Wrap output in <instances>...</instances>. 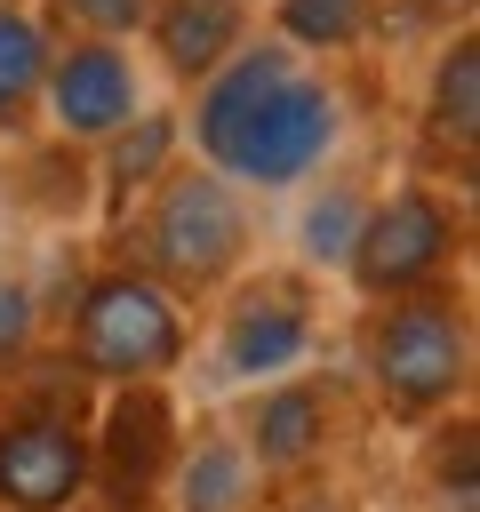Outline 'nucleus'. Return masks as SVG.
Instances as JSON below:
<instances>
[{"label":"nucleus","mask_w":480,"mask_h":512,"mask_svg":"<svg viewBox=\"0 0 480 512\" xmlns=\"http://www.w3.org/2000/svg\"><path fill=\"white\" fill-rule=\"evenodd\" d=\"M176 112H184V152L216 168L224 184H240L248 200L312 184L352 128L336 72L296 56L272 32H248Z\"/></svg>","instance_id":"f257e3e1"},{"label":"nucleus","mask_w":480,"mask_h":512,"mask_svg":"<svg viewBox=\"0 0 480 512\" xmlns=\"http://www.w3.org/2000/svg\"><path fill=\"white\" fill-rule=\"evenodd\" d=\"M120 232H128V264L160 280L184 312L224 296L256 264V200L224 184L216 168H200L192 152L120 216Z\"/></svg>","instance_id":"f03ea898"},{"label":"nucleus","mask_w":480,"mask_h":512,"mask_svg":"<svg viewBox=\"0 0 480 512\" xmlns=\"http://www.w3.org/2000/svg\"><path fill=\"white\" fill-rule=\"evenodd\" d=\"M360 360H368V392L392 424H432V416L464 408V392H472V296L456 280H440V288L368 304Z\"/></svg>","instance_id":"7ed1b4c3"},{"label":"nucleus","mask_w":480,"mask_h":512,"mask_svg":"<svg viewBox=\"0 0 480 512\" xmlns=\"http://www.w3.org/2000/svg\"><path fill=\"white\" fill-rule=\"evenodd\" d=\"M192 352V320L184 304L144 280L136 264H104L80 280L72 312H64V368L88 384H168Z\"/></svg>","instance_id":"20e7f679"},{"label":"nucleus","mask_w":480,"mask_h":512,"mask_svg":"<svg viewBox=\"0 0 480 512\" xmlns=\"http://www.w3.org/2000/svg\"><path fill=\"white\" fill-rule=\"evenodd\" d=\"M464 248H472L464 200L440 176H400L392 192H376L360 208V232H352V248H344L336 272L360 288V304H392V296L456 280Z\"/></svg>","instance_id":"39448f33"},{"label":"nucleus","mask_w":480,"mask_h":512,"mask_svg":"<svg viewBox=\"0 0 480 512\" xmlns=\"http://www.w3.org/2000/svg\"><path fill=\"white\" fill-rule=\"evenodd\" d=\"M320 344V288L296 264H264L240 272L224 288V320H216V368L232 384H272L296 376Z\"/></svg>","instance_id":"423d86ee"},{"label":"nucleus","mask_w":480,"mask_h":512,"mask_svg":"<svg viewBox=\"0 0 480 512\" xmlns=\"http://www.w3.org/2000/svg\"><path fill=\"white\" fill-rule=\"evenodd\" d=\"M184 416L168 384H112L104 416L88 424V488L104 496V512H152L176 464Z\"/></svg>","instance_id":"0eeeda50"},{"label":"nucleus","mask_w":480,"mask_h":512,"mask_svg":"<svg viewBox=\"0 0 480 512\" xmlns=\"http://www.w3.org/2000/svg\"><path fill=\"white\" fill-rule=\"evenodd\" d=\"M144 112V64L128 40H80L64 32L48 48V72H40V120L56 144H80L96 152L112 128H128Z\"/></svg>","instance_id":"6e6552de"},{"label":"nucleus","mask_w":480,"mask_h":512,"mask_svg":"<svg viewBox=\"0 0 480 512\" xmlns=\"http://www.w3.org/2000/svg\"><path fill=\"white\" fill-rule=\"evenodd\" d=\"M88 496L80 400H24L0 416V512H72Z\"/></svg>","instance_id":"1a4fd4ad"},{"label":"nucleus","mask_w":480,"mask_h":512,"mask_svg":"<svg viewBox=\"0 0 480 512\" xmlns=\"http://www.w3.org/2000/svg\"><path fill=\"white\" fill-rule=\"evenodd\" d=\"M336 424H344L336 384L312 376V368H296V376L248 384V400H240V432H232V440L248 448V464H256L264 480H304V472L328 464Z\"/></svg>","instance_id":"9d476101"},{"label":"nucleus","mask_w":480,"mask_h":512,"mask_svg":"<svg viewBox=\"0 0 480 512\" xmlns=\"http://www.w3.org/2000/svg\"><path fill=\"white\" fill-rule=\"evenodd\" d=\"M256 32V0H152V16H144V48H152V64L168 72V88H200L240 40Z\"/></svg>","instance_id":"9b49d317"},{"label":"nucleus","mask_w":480,"mask_h":512,"mask_svg":"<svg viewBox=\"0 0 480 512\" xmlns=\"http://www.w3.org/2000/svg\"><path fill=\"white\" fill-rule=\"evenodd\" d=\"M416 136H424L432 160H448L456 176H472V152H480V32H472V16L440 40V56L424 72Z\"/></svg>","instance_id":"f8f14e48"},{"label":"nucleus","mask_w":480,"mask_h":512,"mask_svg":"<svg viewBox=\"0 0 480 512\" xmlns=\"http://www.w3.org/2000/svg\"><path fill=\"white\" fill-rule=\"evenodd\" d=\"M256 488H264V472L248 464V448L224 424H200V432L176 440L160 504L168 512H256Z\"/></svg>","instance_id":"ddd939ff"},{"label":"nucleus","mask_w":480,"mask_h":512,"mask_svg":"<svg viewBox=\"0 0 480 512\" xmlns=\"http://www.w3.org/2000/svg\"><path fill=\"white\" fill-rule=\"evenodd\" d=\"M176 160H184V112H176V104H144L128 128H112V136L96 144V184H104L112 224H120Z\"/></svg>","instance_id":"4468645a"},{"label":"nucleus","mask_w":480,"mask_h":512,"mask_svg":"<svg viewBox=\"0 0 480 512\" xmlns=\"http://www.w3.org/2000/svg\"><path fill=\"white\" fill-rule=\"evenodd\" d=\"M384 0H264V32L288 40L296 56H352L368 32H376Z\"/></svg>","instance_id":"2eb2a0df"},{"label":"nucleus","mask_w":480,"mask_h":512,"mask_svg":"<svg viewBox=\"0 0 480 512\" xmlns=\"http://www.w3.org/2000/svg\"><path fill=\"white\" fill-rule=\"evenodd\" d=\"M48 48H56L48 16L0 0V136H24V128L40 120V72H48Z\"/></svg>","instance_id":"dca6fc26"},{"label":"nucleus","mask_w":480,"mask_h":512,"mask_svg":"<svg viewBox=\"0 0 480 512\" xmlns=\"http://www.w3.org/2000/svg\"><path fill=\"white\" fill-rule=\"evenodd\" d=\"M472 408H448L424 424V480L440 488V512H472L480 504V456H472Z\"/></svg>","instance_id":"f3484780"},{"label":"nucleus","mask_w":480,"mask_h":512,"mask_svg":"<svg viewBox=\"0 0 480 512\" xmlns=\"http://www.w3.org/2000/svg\"><path fill=\"white\" fill-rule=\"evenodd\" d=\"M360 208H368V192H320L312 208H304V264L320 272V264H344V248H352V232H360Z\"/></svg>","instance_id":"a211bd4d"},{"label":"nucleus","mask_w":480,"mask_h":512,"mask_svg":"<svg viewBox=\"0 0 480 512\" xmlns=\"http://www.w3.org/2000/svg\"><path fill=\"white\" fill-rule=\"evenodd\" d=\"M48 16H56V24H72L80 40H128V48H136V32H144L152 0H48Z\"/></svg>","instance_id":"6ab92c4d"},{"label":"nucleus","mask_w":480,"mask_h":512,"mask_svg":"<svg viewBox=\"0 0 480 512\" xmlns=\"http://www.w3.org/2000/svg\"><path fill=\"white\" fill-rule=\"evenodd\" d=\"M40 344V296L24 272H0V368H24Z\"/></svg>","instance_id":"aec40b11"},{"label":"nucleus","mask_w":480,"mask_h":512,"mask_svg":"<svg viewBox=\"0 0 480 512\" xmlns=\"http://www.w3.org/2000/svg\"><path fill=\"white\" fill-rule=\"evenodd\" d=\"M16 8H24V0H16Z\"/></svg>","instance_id":"412c9836"}]
</instances>
